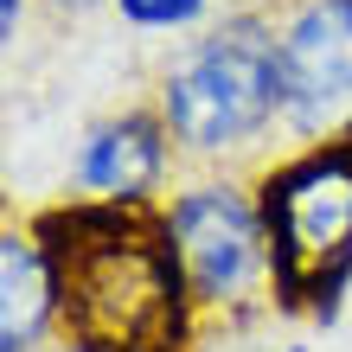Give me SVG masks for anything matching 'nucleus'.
Returning a JSON list of instances; mask_svg holds the SVG:
<instances>
[{
	"instance_id": "nucleus-1",
	"label": "nucleus",
	"mask_w": 352,
	"mask_h": 352,
	"mask_svg": "<svg viewBox=\"0 0 352 352\" xmlns=\"http://www.w3.org/2000/svg\"><path fill=\"white\" fill-rule=\"evenodd\" d=\"M26 231L52 269L58 333L77 352H192L199 295L186 276L167 205L65 199Z\"/></svg>"
},
{
	"instance_id": "nucleus-2",
	"label": "nucleus",
	"mask_w": 352,
	"mask_h": 352,
	"mask_svg": "<svg viewBox=\"0 0 352 352\" xmlns=\"http://www.w3.org/2000/svg\"><path fill=\"white\" fill-rule=\"evenodd\" d=\"M269 295L282 314L333 320L352 288V122L256 179Z\"/></svg>"
},
{
	"instance_id": "nucleus-3",
	"label": "nucleus",
	"mask_w": 352,
	"mask_h": 352,
	"mask_svg": "<svg viewBox=\"0 0 352 352\" xmlns=\"http://www.w3.org/2000/svg\"><path fill=\"white\" fill-rule=\"evenodd\" d=\"M167 135L192 154L243 148L282 116V65H276V26L269 13H231L179 58L160 84Z\"/></svg>"
},
{
	"instance_id": "nucleus-4",
	"label": "nucleus",
	"mask_w": 352,
	"mask_h": 352,
	"mask_svg": "<svg viewBox=\"0 0 352 352\" xmlns=\"http://www.w3.org/2000/svg\"><path fill=\"white\" fill-rule=\"evenodd\" d=\"M186 276H192L199 307H237L269 282V243H263V212L256 192L243 186H192L167 205Z\"/></svg>"
},
{
	"instance_id": "nucleus-5",
	"label": "nucleus",
	"mask_w": 352,
	"mask_h": 352,
	"mask_svg": "<svg viewBox=\"0 0 352 352\" xmlns=\"http://www.w3.org/2000/svg\"><path fill=\"white\" fill-rule=\"evenodd\" d=\"M282 65V116L301 135L352 109V0H282L269 13Z\"/></svg>"
},
{
	"instance_id": "nucleus-6",
	"label": "nucleus",
	"mask_w": 352,
	"mask_h": 352,
	"mask_svg": "<svg viewBox=\"0 0 352 352\" xmlns=\"http://www.w3.org/2000/svg\"><path fill=\"white\" fill-rule=\"evenodd\" d=\"M167 116H116L90 129L84 154H77V186L90 199H148L160 173H167Z\"/></svg>"
},
{
	"instance_id": "nucleus-7",
	"label": "nucleus",
	"mask_w": 352,
	"mask_h": 352,
	"mask_svg": "<svg viewBox=\"0 0 352 352\" xmlns=\"http://www.w3.org/2000/svg\"><path fill=\"white\" fill-rule=\"evenodd\" d=\"M58 327L52 269L32 231L0 237V352H38V333Z\"/></svg>"
},
{
	"instance_id": "nucleus-8",
	"label": "nucleus",
	"mask_w": 352,
	"mask_h": 352,
	"mask_svg": "<svg viewBox=\"0 0 352 352\" xmlns=\"http://www.w3.org/2000/svg\"><path fill=\"white\" fill-rule=\"evenodd\" d=\"M122 13L135 19V26H192V19L205 13V0H116Z\"/></svg>"
},
{
	"instance_id": "nucleus-9",
	"label": "nucleus",
	"mask_w": 352,
	"mask_h": 352,
	"mask_svg": "<svg viewBox=\"0 0 352 352\" xmlns=\"http://www.w3.org/2000/svg\"><path fill=\"white\" fill-rule=\"evenodd\" d=\"M58 352H77V346H58Z\"/></svg>"
},
{
	"instance_id": "nucleus-10",
	"label": "nucleus",
	"mask_w": 352,
	"mask_h": 352,
	"mask_svg": "<svg viewBox=\"0 0 352 352\" xmlns=\"http://www.w3.org/2000/svg\"><path fill=\"white\" fill-rule=\"evenodd\" d=\"M295 352H301V346H295Z\"/></svg>"
}]
</instances>
